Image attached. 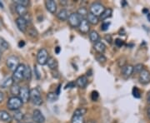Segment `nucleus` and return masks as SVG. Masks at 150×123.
<instances>
[{
	"instance_id": "a211bd4d",
	"label": "nucleus",
	"mask_w": 150,
	"mask_h": 123,
	"mask_svg": "<svg viewBox=\"0 0 150 123\" xmlns=\"http://www.w3.org/2000/svg\"><path fill=\"white\" fill-rule=\"evenodd\" d=\"M12 121V117H11L10 114L6 112L4 110L0 111V122H10Z\"/></svg>"
},
{
	"instance_id": "e433bc0d",
	"label": "nucleus",
	"mask_w": 150,
	"mask_h": 123,
	"mask_svg": "<svg viewBox=\"0 0 150 123\" xmlns=\"http://www.w3.org/2000/svg\"><path fill=\"white\" fill-rule=\"evenodd\" d=\"M14 3L16 4L24 6V7H27L29 4V1H28V0H17V1H14Z\"/></svg>"
},
{
	"instance_id": "dca6fc26",
	"label": "nucleus",
	"mask_w": 150,
	"mask_h": 123,
	"mask_svg": "<svg viewBox=\"0 0 150 123\" xmlns=\"http://www.w3.org/2000/svg\"><path fill=\"white\" fill-rule=\"evenodd\" d=\"M69 15L70 14L69 13V11L67 10V9H65V8H64V9H61L58 13L57 17H58V18H59L60 21H66V20L69 19Z\"/></svg>"
},
{
	"instance_id": "72a5a7b5",
	"label": "nucleus",
	"mask_w": 150,
	"mask_h": 123,
	"mask_svg": "<svg viewBox=\"0 0 150 123\" xmlns=\"http://www.w3.org/2000/svg\"><path fill=\"white\" fill-rule=\"evenodd\" d=\"M132 93H133V96H134L135 98H140V96H141V93H140L139 89L137 86H134V88H133Z\"/></svg>"
},
{
	"instance_id": "4468645a",
	"label": "nucleus",
	"mask_w": 150,
	"mask_h": 123,
	"mask_svg": "<svg viewBox=\"0 0 150 123\" xmlns=\"http://www.w3.org/2000/svg\"><path fill=\"white\" fill-rule=\"evenodd\" d=\"M75 82H76V86H79V88H85L88 83V79L86 76H80L79 77L77 78Z\"/></svg>"
},
{
	"instance_id": "c03bdc74",
	"label": "nucleus",
	"mask_w": 150,
	"mask_h": 123,
	"mask_svg": "<svg viewBox=\"0 0 150 123\" xmlns=\"http://www.w3.org/2000/svg\"><path fill=\"white\" fill-rule=\"evenodd\" d=\"M4 94L0 91V103L4 102Z\"/></svg>"
},
{
	"instance_id": "f03ea898",
	"label": "nucleus",
	"mask_w": 150,
	"mask_h": 123,
	"mask_svg": "<svg viewBox=\"0 0 150 123\" xmlns=\"http://www.w3.org/2000/svg\"><path fill=\"white\" fill-rule=\"evenodd\" d=\"M30 101L36 106H41L43 104L41 93L38 88H33L30 90Z\"/></svg>"
},
{
	"instance_id": "f3484780",
	"label": "nucleus",
	"mask_w": 150,
	"mask_h": 123,
	"mask_svg": "<svg viewBox=\"0 0 150 123\" xmlns=\"http://www.w3.org/2000/svg\"><path fill=\"white\" fill-rule=\"evenodd\" d=\"M15 11H16L17 14H18L19 17H23H23H25L28 14L27 7H24V6L16 4Z\"/></svg>"
},
{
	"instance_id": "c85d7f7f",
	"label": "nucleus",
	"mask_w": 150,
	"mask_h": 123,
	"mask_svg": "<svg viewBox=\"0 0 150 123\" xmlns=\"http://www.w3.org/2000/svg\"><path fill=\"white\" fill-rule=\"evenodd\" d=\"M47 99L49 102H54L59 99V96L55 92H48L47 94Z\"/></svg>"
},
{
	"instance_id": "a878e982",
	"label": "nucleus",
	"mask_w": 150,
	"mask_h": 123,
	"mask_svg": "<svg viewBox=\"0 0 150 123\" xmlns=\"http://www.w3.org/2000/svg\"><path fill=\"white\" fill-rule=\"evenodd\" d=\"M78 14L80 16V18L82 19H85L87 18V16H88V9L84 8V7H81L79 8V9H78Z\"/></svg>"
},
{
	"instance_id": "6ab92c4d",
	"label": "nucleus",
	"mask_w": 150,
	"mask_h": 123,
	"mask_svg": "<svg viewBox=\"0 0 150 123\" xmlns=\"http://www.w3.org/2000/svg\"><path fill=\"white\" fill-rule=\"evenodd\" d=\"M13 77H5L4 80L1 82L0 83V86L2 88H8V87H11V86L13 84Z\"/></svg>"
},
{
	"instance_id": "f257e3e1",
	"label": "nucleus",
	"mask_w": 150,
	"mask_h": 123,
	"mask_svg": "<svg viewBox=\"0 0 150 123\" xmlns=\"http://www.w3.org/2000/svg\"><path fill=\"white\" fill-rule=\"evenodd\" d=\"M23 102H22V100L19 98V96H12L10 97L8 102H7V106L8 107V109L11 111H18L22 107H23Z\"/></svg>"
},
{
	"instance_id": "423d86ee",
	"label": "nucleus",
	"mask_w": 150,
	"mask_h": 123,
	"mask_svg": "<svg viewBox=\"0 0 150 123\" xmlns=\"http://www.w3.org/2000/svg\"><path fill=\"white\" fill-rule=\"evenodd\" d=\"M81 20H82V18L78 14V13H72L69 17L68 22H69L70 27H72L73 28H76V27H79Z\"/></svg>"
},
{
	"instance_id": "9d476101",
	"label": "nucleus",
	"mask_w": 150,
	"mask_h": 123,
	"mask_svg": "<svg viewBox=\"0 0 150 123\" xmlns=\"http://www.w3.org/2000/svg\"><path fill=\"white\" fill-rule=\"evenodd\" d=\"M33 121L35 123H44L45 117L43 115L42 112L38 109H35L33 112Z\"/></svg>"
},
{
	"instance_id": "4c0bfd02",
	"label": "nucleus",
	"mask_w": 150,
	"mask_h": 123,
	"mask_svg": "<svg viewBox=\"0 0 150 123\" xmlns=\"http://www.w3.org/2000/svg\"><path fill=\"white\" fill-rule=\"evenodd\" d=\"M110 24H111L110 22H103L101 25V30L102 31H107L109 26H110Z\"/></svg>"
},
{
	"instance_id": "412c9836",
	"label": "nucleus",
	"mask_w": 150,
	"mask_h": 123,
	"mask_svg": "<svg viewBox=\"0 0 150 123\" xmlns=\"http://www.w3.org/2000/svg\"><path fill=\"white\" fill-rule=\"evenodd\" d=\"M112 8H105V10L103 11V13L102 14L100 15V17H99V20L104 21V20H106V19L108 18H111V17H112Z\"/></svg>"
},
{
	"instance_id": "1a4fd4ad",
	"label": "nucleus",
	"mask_w": 150,
	"mask_h": 123,
	"mask_svg": "<svg viewBox=\"0 0 150 123\" xmlns=\"http://www.w3.org/2000/svg\"><path fill=\"white\" fill-rule=\"evenodd\" d=\"M16 24L18 28L23 32H25L28 29V22L27 20L23 18V17H18L16 18Z\"/></svg>"
},
{
	"instance_id": "7ed1b4c3",
	"label": "nucleus",
	"mask_w": 150,
	"mask_h": 123,
	"mask_svg": "<svg viewBox=\"0 0 150 123\" xmlns=\"http://www.w3.org/2000/svg\"><path fill=\"white\" fill-rule=\"evenodd\" d=\"M25 65L24 64H19V66L17 67V69L13 72V80L15 83H18L23 80L24 77V70H25Z\"/></svg>"
},
{
	"instance_id": "79ce46f5",
	"label": "nucleus",
	"mask_w": 150,
	"mask_h": 123,
	"mask_svg": "<svg viewBox=\"0 0 150 123\" xmlns=\"http://www.w3.org/2000/svg\"><path fill=\"white\" fill-rule=\"evenodd\" d=\"M105 40H106L108 43H112V36L107 34V35L105 36Z\"/></svg>"
},
{
	"instance_id": "8fccbe9b",
	"label": "nucleus",
	"mask_w": 150,
	"mask_h": 123,
	"mask_svg": "<svg viewBox=\"0 0 150 123\" xmlns=\"http://www.w3.org/2000/svg\"><path fill=\"white\" fill-rule=\"evenodd\" d=\"M147 101L149 103H150V91L149 93V95H148V97H147Z\"/></svg>"
},
{
	"instance_id": "7c9ffc66",
	"label": "nucleus",
	"mask_w": 150,
	"mask_h": 123,
	"mask_svg": "<svg viewBox=\"0 0 150 123\" xmlns=\"http://www.w3.org/2000/svg\"><path fill=\"white\" fill-rule=\"evenodd\" d=\"M23 117H24V115H23V113L21 111H16L15 113H14V115H13V117L15 119V121H17L18 123H20L22 120L23 119Z\"/></svg>"
},
{
	"instance_id": "f704fd0d",
	"label": "nucleus",
	"mask_w": 150,
	"mask_h": 123,
	"mask_svg": "<svg viewBox=\"0 0 150 123\" xmlns=\"http://www.w3.org/2000/svg\"><path fill=\"white\" fill-rule=\"evenodd\" d=\"M96 59L97 61L98 62V63H105L106 61H107V58H106V57L103 55V54H98L96 56Z\"/></svg>"
},
{
	"instance_id": "4be33fe9",
	"label": "nucleus",
	"mask_w": 150,
	"mask_h": 123,
	"mask_svg": "<svg viewBox=\"0 0 150 123\" xmlns=\"http://www.w3.org/2000/svg\"><path fill=\"white\" fill-rule=\"evenodd\" d=\"M47 65H48V67H49V69L56 70L57 67H58V66H59V63H58V61L54 58L50 57L48 58V62H47Z\"/></svg>"
},
{
	"instance_id": "ea45409f",
	"label": "nucleus",
	"mask_w": 150,
	"mask_h": 123,
	"mask_svg": "<svg viewBox=\"0 0 150 123\" xmlns=\"http://www.w3.org/2000/svg\"><path fill=\"white\" fill-rule=\"evenodd\" d=\"M115 46L116 47H118V48H122V46H123L124 43H123V41L122 39H119V38H117V39H115Z\"/></svg>"
},
{
	"instance_id": "39448f33",
	"label": "nucleus",
	"mask_w": 150,
	"mask_h": 123,
	"mask_svg": "<svg viewBox=\"0 0 150 123\" xmlns=\"http://www.w3.org/2000/svg\"><path fill=\"white\" fill-rule=\"evenodd\" d=\"M104 10H105L104 6L99 3H93L89 8V13L95 16L98 17V18L100 17V15L103 13Z\"/></svg>"
},
{
	"instance_id": "cd10ccee",
	"label": "nucleus",
	"mask_w": 150,
	"mask_h": 123,
	"mask_svg": "<svg viewBox=\"0 0 150 123\" xmlns=\"http://www.w3.org/2000/svg\"><path fill=\"white\" fill-rule=\"evenodd\" d=\"M31 77H32V72L31 69L29 67V66H26L25 67V70H24V77L23 79L27 82H29L31 80Z\"/></svg>"
},
{
	"instance_id": "a18cd8bd",
	"label": "nucleus",
	"mask_w": 150,
	"mask_h": 123,
	"mask_svg": "<svg viewBox=\"0 0 150 123\" xmlns=\"http://www.w3.org/2000/svg\"><path fill=\"white\" fill-rule=\"evenodd\" d=\"M25 46V42L24 41H23V40H21L19 43H18V47L19 48H23Z\"/></svg>"
},
{
	"instance_id": "473e14b6",
	"label": "nucleus",
	"mask_w": 150,
	"mask_h": 123,
	"mask_svg": "<svg viewBox=\"0 0 150 123\" xmlns=\"http://www.w3.org/2000/svg\"><path fill=\"white\" fill-rule=\"evenodd\" d=\"M143 70H144V65L141 63L135 65L134 67V72L135 73H141Z\"/></svg>"
},
{
	"instance_id": "b1692460",
	"label": "nucleus",
	"mask_w": 150,
	"mask_h": 123,
	"mask_svg": "<svg viewBox=\"0 0 150 123\" xmlns=\"http://www.w3.org/2000/svg\"><path fill=\"white\" fill-rule=\"evenodd\" d=\"M89 39H90V41H91L92 43H98L99 40H100V36L98 33V32L93 30V31H91V32H89Z\"/></svg>"
},
{
	"instance_id": "3c124183",
	"label": "nucleus",
	"mask_w": 150,
	"mask_h": 123,
	"mask_svg": "<svg viewBox=\"0 0 150 123\" xmlns=\"http://www.w3.org/2000/svg\"><path fill=\"white\" fill-rule=\"evenodd\" d=\"M3 7H4L3 4H1V3H0V8H3Z\"/></svg>"
},
{
	"instance_id": "0eeeda50",
	"label": "nucleus",
	"mask_w": 150,
	"mask_h": 123,
	"mask_svg": "<svg viewBox=\"0 0 150 123\" xmlns=\"http://www.w3.org/2000/svg\"><path fill=\"white\" fill-rule=\"evenodd\" d=\"M6 63L8 69L14 72L17 69V67L19 66V59L18 58V57L16 56H10L7 59Z\"/></svg>"
},
{
	"instance_id": "aec40b11",
	"label": "nucleus",
	"mask_w": 150,
	"mask_h": 123,
	"mask_svg": "<svg viewBox=\"0 0 150 123\" xmlns=\"http://www.w3.org/2000/svg\"><path fill=\"white\" fill-rule=\"evenodd\" d=\"M93 48H94V50L96 51L97 53H98L99 54H103L106 50V46H105L104 43L99 41L98 43H94Z\"/></svg>"
},
{
	"instance_id": "bb28decb",
	"label": "nucleus",
	"mask_w": 150,
	"mask_h": 123,
	"mask_svg": "<svg viewBox=\"0 0 150 123\" xmlns=\"http://www.w3.org/2000/svg\"><path fill=\"white\" fill-rule=\"evenodd\" d=\"M9 48V44L6 41L5 39L2 37H0V50L3 51H6Z\"/></svg>"
},
{
	"instance_id": "2f4dec72",
	"label": "nucleus",
	"mask_w": 150,
	"mask_h": 123,
	"mask_svg": "<svg viewBox=\"0 0 150 123\" xmlns=\"http://www.w3.org/2000/svg\"><path fill=\"white\" fill-rule=\"evenodd\" d=\"M71 123H84L83 117H79V116H73Z\"/></svg>"
},
{
	"instance_id": "de8ad7c7",
	"label": "nucleus",
	"mask_w": 150,
	"mask_h": 123,
	"mask_svg": "<svg viewBox=\"0 0 150 123\" xmlns=\"http://www.w3.org/2000/svg\"><path fill=\"white\" fill-rule=\"evenodd\" d=\"M60 51H61V48H60V47H56V48H55V53H56L57 54L60 53Z\"/></svg>"
},
{
	"instance_id": "58836bf2",
	"label": "nucleus",
	"mask_w": 150,
	"mask_h": 123,
	"mask_svg": "<svg viewBox=\"0 0 150 123\" xmlns=\"http://www.w3.org/2000/svg\"><path fill=\"white\" fill-rule=\"evenodd\" d=\"M98 97H99V94H98V91H92L91 99L93 101V102H96V101H98Z\"/></svg>"
},
{
	"instance_id": "ddd939ff",
	"label": "nucleus",
	"mask_w": 150,
	"mask_h": 123,
	"mask_svg": "<svg viewBox=\"0 0 150 123\" xmlns=\"http://www.w3.org/2000/svg\"><path fill=\"white\" fill-rule=\"evenodd\" d=\"M45 6L47 10L52 14H55L57 12V4L54 0H47L45 1Z\"/></svg>"
},
{
	"instance_id": "37998d69",
	"label": "nucleus",
	"mask_w": 150,
	"mask_h": 123,
	"mask_svg": "<svg viewBox=\"0 0 150 123\" xmlns=\"http://www.w3.org/2000/svg\"><path fill=\"white\" fill-rule=\"evenodd\" d=\"M34 72H35V74L37 76V78L38 79H39V78H40V73H39V72H38V67L36 66H34Z\"/></svg>"
},
{
	"instance_id": "09e8293b",
	"label": "nucleus",
	"mask_w": 150,
	"mask_h": 123,
	"mask_svg": "<svg viewBox=\"0 0 150 123\" xmlns=\"http://www.w3.org/2000/svg\"><path fill=\"white\" fill-rule=\"evenodd\" d=\"M147 116H148L149 119H150V107H149L147 110Z\"/></svg>"
},
{
	"instance_id": "49530a36",
	"label": "nucleus",
	"mask_w": 150,
	"mask_h": 123,
	"mask_svg": "<svg viewBox=\"0 0 150 123\" xmlns=\"http://www.w3.org/2000/svg\"><path fill=\"white\" fill-rule=\"evenodd\" d=\"M60 88H61V84H59V86H58V88H57V91H55V93L59 96V93H60Z\"/></svg>"
},
{
	"instance_id": "9b49d317",
	"label": "nucleus",
	"mask_w": 150,
	"mask_h": 123,
	"mask_svg": "<svg viewBox=\"0 0 150 123\" xmlns=\"http://www.w3.org/2000/svg\"><path fill=\"white\" fill-rule=\"evenodd\" d=\"M139 82L140 83L146 85L149 84L150 82V72L148 70L144 69L142 71V72L139 73Z\"/></svg>"
},
{
	"instance_id": "603ef678",
	"label": "nucleus",
	"mask_w": 150,
	"mask_h": 123,
	"mask_svg": "<svg viewBox=\"0 0 150 123\" xmlns=\"http://www.w3.org/2000/svg\"><path fill=\"white\" fill-rule=\"evenodd\" d=\"M1 57H2V51L0 50V58H1Z\"/></svg>"
},
{
	"instance_id": "c9c22d12",
	"label": "nucleus",
	"mask_w": 150,
	"mask_h": 123,
	"mask_svg": "<svg viewBox=\"0 0 150 123\" xmlns=\"http://www.w3.org/2000/svg\"><path fill=\"white\" fill-rule=\"evenodd\" d=\"M28 35H29L30 37H32V38H35V37H37L38 36L37 30H36L35 28H33V27H30V28L28 29Z\"/></svg>"
},
{
	"instance_id": "2eb2a0df",
	"label": "nucleus",
	"mask_w": 150,
	"mask_h": 123,
	"mask_svg": "<svg viewBox=\"0 0 150 123\" xmlns=\"http://www.w3.org/2000/svg\"><path fill=\"white\" fill-rule=\"evenodd\" d=\"M134 73V67L132 65H125L123 66L122 68V74L123 77L125 78H129V77Z\"/></svg>"
},
{
	"instance_id": "20e7f679",
	"label": "nucleus",
	"mask_w": 150,
	"mask_h": 123,
	"mask_svg": "<svg viewBox=\"0 0 150 123\" xmlns=\"http://www.w3.org/2000/svg\"><path fill=\"white\" fill-rule=\"evenodd\" d=\"M48 52L45 48H41L37 54V62L39 65H46L48 60Z\"/></svg>"
},
{
	"instance_id": "a19ab883",
	"label": "nucleus",
	"mask_w": 150,
	"mask_h": 123,
	"mask_svg": "<svg viewBox=\"0 0 150 123\" xmlns=\"http://www.w3.org/2000/svg\"><path fill=\"white\" fill-rule=\"evenodd\" d=\"M76 86V82H69L67 85L65 86V89H68V88H74Z\"/></svg>"
},
{
	"instance_id": "f8f14e48",
	"label": "nucleus",
	"mask_w": 150,
	"mask_h": 123,
	"mask_svg": "<svg viewBox=\"0 0 150 123\" xmlns=\"http://www.w3.org/2000/svg\"><path fill=\"white\" fill-rule=\"evenodd\" d=\"M78 28H79V32L86 34V33H88V32H89V30H90V24H89L88 22L87 21L86 18L85 19H82Z\"/></svg>"
},
{
	"instance_id": "5701e85b",
	"label": "nucleus",
	"mask_w": 150,
	"mask_h": 123,
	"mask_svg": "<svg viewBox=\"0 0 150 123\" xmlns=\"http://www.w3.org/2000/svg\"><path fill=\"white\" fill-rule=\"evenodd\" d=\"M86 19H87V21L89 22V24H92V25H97L98 23V22H99V18L92 14L90 13H88Z\"/></svg>"
},
{
	"instance_id": "393cba45",
	"label": "nucleus",
	"mask_w": 150,
	"mask_h": 123,
	"mask_svg": "<svg viewBox=\"0 0 150 123\" xmlns=\"http://www.w3.org/2000/svg\"><path fill=\"white\" fill-rule=\"evenodd\" d=\"M20 89H21V87L19 86L18 85L17 83H13V85L11 86L10 87V91L11 93H12V95L13 96H18L19 95V92H20Z\"/></svg>"
},
{
	"instance_id": "c756f323",
	"label": "nucleus",
	"mask_w": 150,
	"mask_h": 123,
	"mask_svg": "<svg viewBox=\"0 0 150 123\" xmlns=\"http://www.w3.org/2000/svg\"><path fill=\"white\" fill-rule=\"evenodd\" d=\"M87 113V109L84 107H80L76 109L74 112V116H79V117H83Z\"/></svg>"
},
{
	"instance_id": "6e6552de",
	"label": "nucleus",
	"mask_w": 150,
	"mask_h": 123,
	"mask_svg": "<svg viewBox=\"0 0 150 123\" xmlns=\"http://www.w3.org/2000/svg\"><path fill=\"white\" fill-rule=\"evenodd\" d=\"M18 96L23 103H26V102H28L30 100V90H29V88L26 86L21 87Z\"/></svg>"
}]
</instances>
